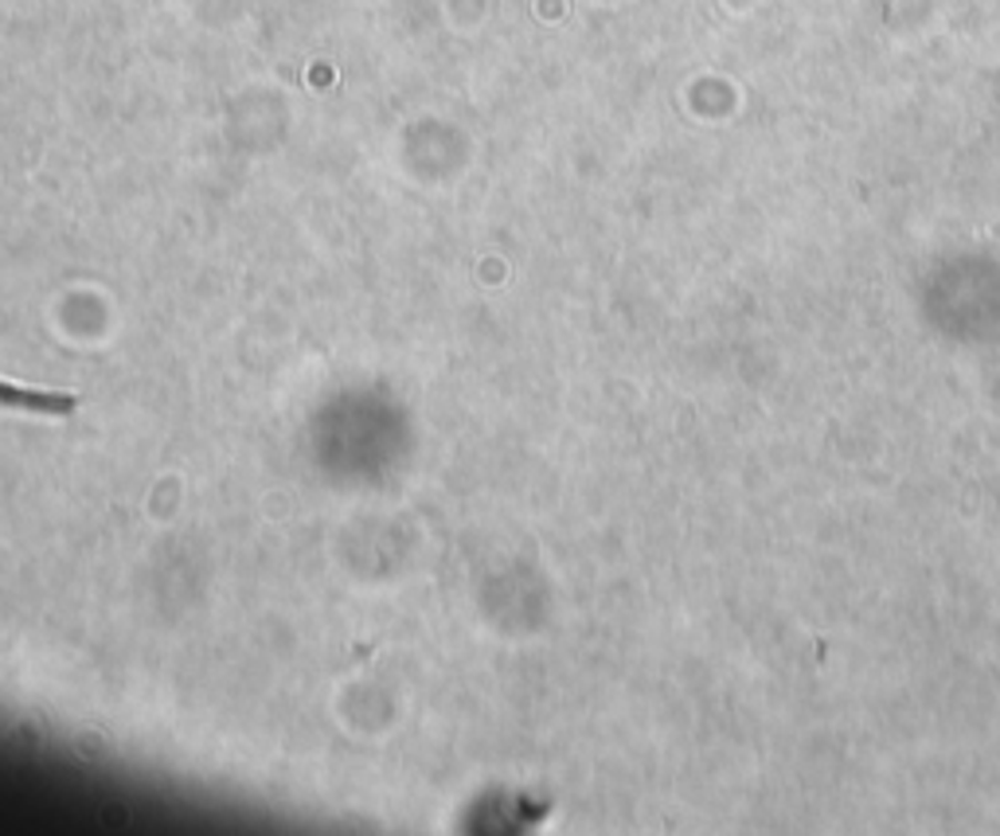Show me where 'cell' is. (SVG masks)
<instances>
[{
    "label": "cell",
    "mask_w": 1000,
    "mask_h": 836,
    "mask_svg": "<svg viewBox=\"0 0 1000 836\" xmlns=\"http://www.w3.org/2000/svg\"><path fill=\"white\" fill-rule=\"evenodd\" d=\"M0 399H4V403L35 406V411H55V414H66L75 406V399H66V395H24V391H9V388H0Z\"/></svg>",
    "instance_id": "obj_1"
}]
</instances>
